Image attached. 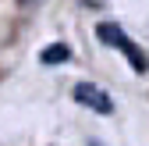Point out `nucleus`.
<instances>
[{
	"mask_svg": "<svg viewBox=\"0 0 149 146\" xmlns=\"http://www.w3.org/2000/svg\"><path fill=\"white\" fill-rule=\"evenodd\" d=\"M96 39L100 43H107V46H117L124 57H128V64H132L135 71H146L149 64H146V53L128 39V36L121 32V25H114V22H103V25H96Z\"/></svg>",
	"mask_w": 149,
	"mask_h": 146,
	"instance_id": "f257e3e1",
	"label": "nucleus"
},
{
	"mask_svg": "<svg viewBox=\"0 0 149 146\" xmlns=\"http://www.w3.org/2000/svg\"><path fill=\"white\" fill-rule=\"evenodd\" d=\"M89 146H103V142H89Z\"/></svg>",
	"mask_w": 149,
	"mask_h": 146,
	"instance_id": "20e7f679",
	"label": "nucleus"
},
{
	"mask_svg": "<svg viewBox=\"0 0 149 146\" xmlns=\"http://www.w3.org/2000/svg\"><path fill=\"white\" fill-rule=\"evenodd\" d=\"M39 61H43V64H64V61H71V50H68L64 43H53V46H46V50L39 53Z\"/></svg>",
	"mask_w": 149,
	"mask_h": 146,
	"instance_id": "7ed1b4c3",
	"label": "nucleus"
},
{
	"mask_svg": "<svg viewBox=\"0 0 149 146\" xmlns=\"http://www.w3.org/2000/svg\"><path fill=\"white\" fill-rule=\"evenodd\" d=\"M71 96L78 100V103H85V107H92L96 114H114V100H110L100 86H92V82H78L71 89Z\"/></svg>",
	"mask_w": 149,
	"mask_h": 146,
	"instance_id": "f03ea898",
	"label": "nucleus"
}]
</instances>
